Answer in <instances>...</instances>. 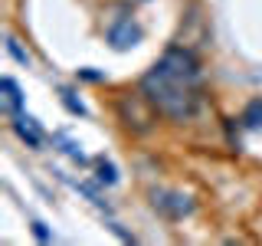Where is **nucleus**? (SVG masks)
<instances>
[{"instance_id":"1","label":"nucleus","mask_w":262,"mask_h":246,"mask_svg":"<svg viewBox=\"0 0 262 246\" xmlns=\"http://www.w3.org/2000/svg\"><path fill=\"white\" fill-rule=\"evenodd\" d=\"M141 98L167 121H193L203 109V69L184 46H170L141 79Z\"/></svg>"},{"instance_id":"2","label":"nucleus","mask_w":262,"mask_h":246,"mask_svg":"<svg viewBox=\"0 0 262 246\" xmlns=\"http://www.w3.org/2000/svg\"><path fill=\"white\" fill-rule=\"evenodd\" d=\"M141 39H144V27L128 13L115 16L108 23V30H105V43H108L115 53H128V49H135Z\"/></svg>"},{"instance_id":"3","label":"nucleus","mask_w":262,"mask_h":246,"mask_svg":"<svg viewBox=\"0 0 262 246\" xmlns=\"http://www.w3.org/2000/svg\"><path fill=\"white\" fill-rule=\"evenodd\" d=\"M151 207L167 220H184L196 210V203L180 191H167V187H154L151 191Z\"/></svg>"},{"instance_id":"4","label":"nucleus","mask_w":262,"mask_h":246,"mask_svg":"<svg viewBox=\"0 0 262 246\" xmlns=\"http://www.w3.org/2000/svg\"><path fill=\"white\" fill-rule=\"evenodd\" d=\"M10 125H13V131H16V138H20L27 148H33V151H36V148L43 145V128H39L36 118H30V115L20 112V115H13Z\"/></svg>"},{"instance_id":"5","label":"nucleus","mask_w":262,"mask_h":246,"mask_svg":"<svg viewBox=\"0 0 262 246\" xmlns=\"http://www.w3.org/2000/svg\"><path fill=\"white\" fill-rule=\"evenodd\" d=\"M0 95H4V112L10 115V118L23 112V92H20V86H16V79H10V76L0 79Z\"/></svg>"},{"instance_id":"6","label":"nucleus","mask_w":262,"mask_h":246,"mask_svg":"<svg viewBox=\"0 0 262 246\" xmlns=\"http://www.w3.org/2000/svg\"><path fill=\"white\" fill-rule=\"evenodd\" d=\"M95 180H98V184H105V187L118 184V168H115L105 154H102V158H95Z\"/></svg>"},{"instance_id":"7","label":"nucleus","mask_w":262,"mask_h":246,"mask_svg":"<svg viewBox=\"0 0 262 246\" xmlns=\"http://www.w3.org/2000/svg\"><path fill=\"white\" fill-rule=\"evenodd\" d=\"M243 125L246 128H262V95L252 98V102L243 109Z\"/></svg>"},{"instance_id":"8","label":"nucleus","mask_w":262,"mask_h":246,"mask_svg":"<svg viewBox=\"0 0 262 246\" xmlns=\"http://www.w3.org/2000/svg\"><path fill=\"white\" fill-rule=\"evenodd\" d=\"M59 98H62V105H66V109H69L72 115H79V118H85V105H82L79 102V98H76V92H72V89L69 86H59Z\"/></svg>"},{"instance_id":"9","label":"nucleus","mask_w":262,"mask_h":246,"mask_svg":"<svg viewBox=\"0 0 262 246\" xmlns=\"http://www.w3.org/2000/svg\"><path fill=\"white\" fill-rule=\"evenodd\" d=\"M53 141H56V145H62L59 151H62V154H69L72 161H79V164H89V158H85V154H82V148H79L76 141H69V138H66V135H53Z\"/></svg>"},{"instance_id":"10","label":"nucleus","mask_w":262,"mask_h":246,"mask_svg":"<svg viewBox=\"0 0 262 246\" xmlns=\"http://www.w3.org/2000/svg\"><path fill=\"white\" fill-rule=\"evenodd\" d=\"M4 46H7V53H10V56H13V59L20 63V66H30V63H33V59H30V53L20 46V39H16L13 33H7V43H4Z\"/></svg>"},{"instance_id":"11","label":"nucleus","mask_w":262,"mask_h":246,"mask_svg":"<svg viewBox=\"0 0 262 246\" xmlns=\"http://www.w3.org/2000/svg\"><path fill=\"white\" fill-rule=\"evenodd\" d=\"M33 236H36L39 243H49V240H53V233H49L46 223H39V220H33Z\"/></svg>"},{"instance_id":"12","label":"nucleus","mask_w":262,"mask_h":246,"mask_svg":"<svg viewBox=\"0 0 262 246\" xmlns=\"http://www.w3.org/2000/svg\"><path fill=\"white\" fill-rule=\"evenodd\" d=\"M79 79H85V82H102L105 76H102V72H95V69H79Z\"/></svg>"}]
</instances>
